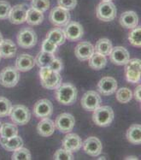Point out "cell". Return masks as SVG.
Here are the masks:
<instances>
[{
	"mask_svg": "<svg viewBox=\"0 0 141 160\" xmlns=\"http://www.w3.org/2000/svg\"><path fill=\"white\" fill-rule=\"evenodd\" d=\"M56 100L59 104L63 105H71L76 101L77 89L70 83H64L56 89Z\"/></svg>",
	"mask_w": 141,
	"mask_h": 160,
	"instance_id": "6da1fadb",
	"label": "cell"
},
{
	"mask_svg": "<svg viewBox=\"0 0 141 160\" xmlns=\"http://www.w3.org/2000/svg\"><path fill=\"white\" fill-rule=\"evenodd\" d=\"M40 77L41 85L46 89H56L62 84V77L59 73L51 70L48 67L40 68Z\"/></svg>",
	"mask_w": 141,
	"mask_h": 160,
	"instance_id": "7a4b0ae2",
	"label": "cell"
},
{
	"mask_svg": "<svg viewBox=\"0 0 141 160\" xmlns=\"http://www.w3.org/2000/svg\"><path fill=\"white\" fill-rule=\"evenodd\" d=\"M114 120V111L108 105L99 106L93 111L92 121L99 127H108Z\"/></svg>",
	"mask_w": 141,
	"mask_h": 160,
	"instance_id": "3957f363",
	"label": "cell"
},
{
	"mask_svg": "<svg viewBox=\"0 0 141 160\" xmlns=\"http://www.w3.org/2000/svg\"><path fill=\"white\" fill-rule=\"evenodd\" d=\"M20 73L16 67L8 66L0 72V84L4 88H13L19 82Z\"/></svg>",
	"mask_w": 141,
	"mask_h": 160,
	"instance_id": "277c9868",
	"label": "cell"
},
{
	"mask_svg": "<svg viewBox=\"0 0 141 160\" xmlns=\"http://www.w3.org/2000/svg\"><path fill=\"white\" fill-rule=\"evenodd\" d=\"M9 116L12 122L16 125L27 124L31 118V113L28 108L22 105H17L12 106Z\"/></svg>",
	"mask_w": 141,
	"mask_h": 160,
	"instance_id": "5b68a950",
	"label": "cell"
},
{
	"mask_svg": "<svg viewBox=\"0 0 141 160\" xmlns=\"http://www.w3.org/2000/svg\"><path fill=\"white\" fill-rule=\"evenodd\" d=\"M96 15L103 22H111L116 17V8L114 3L102 1L96 8Z\"/></svg>",
	"mask_w": 141,
	"mask_h": 160,
	"instance_id": "8992f818",
	"label": "cell"
},
{
	"mask_svg": "<svg viewBox=\"0 0 141 160\" xmlns=\"http://www.w3.org/2000/svg\"><path fill=\"white\" fill-rule=\"evenodd\" d=\"M17 44L22 48L29 49L36 45L38 37L34 30L29 28H24L19 31L17 37Z\"/></svg>",
	"mask_w": 141,
	"mask_h": 160,
	"instance_id": "52a82bcc",
	"label": "cell"
},
{
	"mask_svg": "<svg viewBox=\"0 0 141 160\" xmlns=\"http://www.w3.org/2000/svg\"><path fill=\"white\" fill-rule=\"evenodd\" d=\"M51 23L56 27H65L70 21V13L69 10H64L61 7H54L49 15Z\"/></svg>",
	"mask_w": 141,
	"mask_h": 160,
	"instance_id": "ba28073f",
	"label": "cell"
},
{
	"mask_svg": "<svg viewBox=\"0 0 141 160\" xmlns=\"http://www.w3.org/2000/svg\"><path fill=\"white\" fill-rule=\"evenodd\" d=\"M125 67V75L128 82L139 83L140 82V60L139 58L129 59Z\"/></svg>",
	"mask_w": 141,
	"mask_h": 160,
	"instance_id": "9c48e42d",
	"label": "cell"
},
{
	"mask_svg": "<svg viewBox=\"0 0 141 160\" xmlns=\"http://www.w3.org/2000/svg\"><path fill=\"white\" fill-rule=\"evenodd\" d=\"M102 99L100 95L95 91H87L81 98V106L85 111H93L101 105Z\"/></svg>",
	"mask_w": 141,
	"mask_h": 160,
	"instance_id": "30bf717a",
	"label": "cell"
},
{
	"mask_svg": "<svg viewBox=\"0 0 141 160\" xmlns=\"http://www.w3.org/2000/svg\"><path fill=\"white\" fill-rule=\"evenodd\" d=\"M75 124V120L72 115L69 113H62L56 118L55 127L62 133H69L73 130Z\"/></svg>",
	"mask_w": 141,
	"mask_h": 160,
	"instance_id": "8fae6325",
	"label": "cell"
},
{
	"mask_svg": "<svg viewBox=\"0 0 141 160\" xmlns=\"http://www.w3.org/2000/svg\"><path fill=\"white\" fill-rule=\"evenodd\" d=\"M82 147L86 154L92 157H98L102 152L103 146L101 141L99 138L91 136L85 139L84 142H82Z\"/></svg>",
	"mask_w": 141,
	"mask_h": 160,
	"instance_id": "7c38bea8",
	"label": "cell"
},
{
	"mask_svg": "<svg viewBox=\"0 0 141 160\" xmlns=\"http://www.w3.org/2000/svg\"><path fill=\"white\" fill-rule=\"evenodd\" d=\"M52 104H51V102L46 98H43V99L37 101L33 106V113L36 118H40V119L49 118L52 114Z\"/></svg>",
	"mask_w": 141,
	"mask_h": 160,
	"instance_id": "4fadbf2b",
	"label": "cell"
},
{
	"mask_svg": "<svg viewBox=\"0 0 141 160\" xmlns=\"http://www.w3.org/2000/svg\"><path fill=\"white\" fill-rule=\"evenodd\" d=\"M109 59L115 65H125L130 59V54L128 51L122 46L113 47L109 53Z\"/></svg>",
	"mask_w": 141,
	"mask_h": 160,
	"instance_id": "5bb4252c",
	"label": "cell"
},
{
	"mask_svg": "<svg viewBox=\"0 0 141 160\" xmlns=\"http://www.w3.org/2000/svg\"><path fill=\"white\" fill-rule=\"evenodd\" d=\"M27 10H28L27 5L24 4V3L17 4L12 7L10 10L9 17H8L10 19V22L16 24V25H19V24H22L24 22H26Z\"/></svg>",
	"mask_w": 141,
	"mask_h": 160,
	"instance_id": "9a60e30c",
	"label": "cell"
},
{
	"mask_svg": "<svg viewBox=\"0 0 141 160\" xmlns=\"http://www.w3.org/2000/svg\"><path fill=\"white\" fill-rule=\"evenodd\" d=\"M63 33L67 39L70 41H77L82 38L84 34V29L79 22H71L66 25L63 29Z\"/></svg>",
	"mask_w": 141,
	"mask_h": 160,
	"instance_id": "2e32d148",
	"label": "cell"
},
{
	"mask_svg": "<svg viewBox=\"0 0 141 160\" xmlns=\"http://www.w3.org/2000/svg\"><path fill=\"white\" fill-rule=\"evenodd\" d=\"M98 89L101 94L105 96L111 95L115 93L117 89V82L111 76L103 77L98 84Z\"/></svg>",
	"mask_w": 141,
	"mask_h": 160,
	"instance_id": "e0dca14e",
	"label": "cell"
},
{
	"mask_svg": "<svg viewBox=\"0 0 141 160\" xmlns=\"http://www.w3.org/2000/svg\"><path fill=\"white\" fill-rule=\"evenodd\" d=\"M94 52H95L94 46H92V43L87 41L80 42L75 49V54L80 61L88 60Z\"/></svg>",
	"mask_w": 141,
	"mask_h": 160,
	"instance_id": "ac0fdd59",
	"label": "cell"
},
{
	"mask_svg": "<svg viewBox=\"0 0 141 160\" xmlns=\"http://www.w3.org/2000/svg\"><path fill=\"white\" fill-rule=\"evenodd\" d=\"M62 147L71 152H77L82 147L81 139L78 134H68L62 141Z\"/></svg>",
	"mask_w": 141,
	"mask_h": 160,
	"instance_id": "d6986e66",
	"label": "cell"
},
{
	"mask_svg": "<svg viewBox=\"0 0 141 160\" xmlns=\"http://www.w3.org/2000/svg\"><path fill=\"white\" fill-rule=\"evenodd\" d=\"M35 65V59L29 54H21L16 60V68L18 71L27 72Z\"/></svg>",
	"mask_w": 141,
	"mask_h": 160,
	"instance_id": "ffe728a7",
	"label": "cell"
},
{
	"mask_svg": "<svg viewBox=\"0 0 141 160\" xmlns=\"http://www.w3.org/2000/svg\"><path fill=\"white\" fill-rule=\"evenodd\" d=\"M120 24L128 29H133L139 25L138 15L134 11H125L120 17Z\"/></svg>",
	"mask_w": 141,
	"mask_h": 160,
	"instance_id": "44dd1931",
	"label": "cell"
},
{
	"mask_svg": "<svg viewBox=\"0 0 141 160\" xmlns=\"http://www.w3.org/2000/svg\"><path fill=\"white\" fill-rule=\"evenodd\" d=\"M55 122L49 118H44L37 126L38 134L43 137H49L55 132Z\"/></svg>",
	"mask_w": 141,
	"mask_h": 160,
	"instance_id": "7402d4cb",
	"label": "cell"
},
{
	"mask_svg": "<svg viewBox=\"0 0 141 160\" xmlns=\"http://www.w3.org/2000/svg\"><path fill=\"white\" fill-rule=\"evenodd\" d=\"M0 144L8 152H14L23 146L22 139L20 136H14L11 138H0Z\"/></svg>",
	"mask_w": 141,
	"mask_h": 160,
	"instance_id": "603a6c76",
	"label": "cell"
},
{
	"mask_svg": "<svg viewBox=\"0 0 141 160\" xmlns=\"http://www.w3.org/2000/svg\"><path fill=\"white\" fill-rule=\"evenodd\" d=\"M16 44L11 39H3L0 44V55L3 58H11L17 53Z\"/></svg>",
	"mask_w": 141,
	"mask_h": 160,
	"instance_id": "cb8c5ba5",
	"label": "cell"
},
{
	"mask_svg": "<svg viewBox=\"0 0 141 160\" xmlns=\"http://www.w3.org/2000/svg\"><path fill=\"white\" fill-rule=\"evenodd\" d=\"M126 137L130 143L139 145L141 143V126L139 124H134L130 126L127 131Z\"/></svg>",
	"mask_w": 141,
	"mask_h": 160,
	"instance_id": "d4e9b609",
	"label": "cell"
},
{
	"mask_svg": "<svg viewBox=\"0 0 141 160\" xmlns=\"http://www.w3.org/2000/svg\"><path fill=\"white\" fill-rule=\"evenodd\" d=\"M43 21H44L43 12H40L39 10L33 9V7H31L27 10L26 17V22L27 24H29L31 26H37V25L41 24Z\"/></svg>",
	"mask_w": 141,
	"mask_h": 160,
	"instance_id": "484cf974",
	"label": "cell"
},
{
	"mask_svg": "<svg viewBox=\"0 0 141 160\" xmlns=\"http://www.w3.org/2000/svg\"><path fill=\"white\" fill-rule=\"evenodd\" d=\"M88 60L89 66L92 69H95V70H100V69H104L107 64L106 56L102 55L99 52L93 53Z\"/></svg>",
	"mask_w": 141,
	"mask_h": 160,
	"instance_id": "4316f807",
	"label": "cell"
},
{
	"mask_svg": "<svg viewBox=\"0 0 141 160\" xmlns=\"http://www.w3.org/2000/svg\"><path fill=\"white\" fill-rule=\"evenodd\" d=\"M112 48L113 46L111 41L109 39L103 38L97 41L94 50L96 51V52H99L104 56H108L111 52Z\"/></svg>",
	"mask_w": 141,
	"mask_h": 160,
	"instance_id": "83f0119b",
	"label": "cell"
},
{
	"mask_svg": "<svg viewBox=\"0 0 141 160\" xmlns=\"http://www.w3.org/2000/svg\"><path fill=\"white\" fill-rule=\"evenodd\" d=\"M46 39L51 40L56 46H61L65 42L66 37L63 33V30L60 28H54L48 32L46 35Z\"/></svg>",
	"mask_w": 141,
	"mask_h": 160,
	"instance_id": "f1b7e54d",
	"label": "cell"
},
{
	"mask_svg": "<svg viewBox=\"0 0 141 160\" xmlns=\"http://www.w3.org/2000/svg\"><path fill=\"white\" fill-rule=\"evenodd\" d=\"M55 58V57L52 53L45 52H40L38 55H37L36 58H35V63L37 65L42 68V67H48L51 62L53 59Z\"/></svg>",
	"mask_w": 141,
	"mask_h": 160,
	"instance_id": "f546056e",
	"label": "cell"
},
{
	"mask_svg": "<svg viewBox=\"0 0 141 160\" xmlns=\"http://www.w3.org/2000/svg\"><path fill=\"white\" fill-rule=\"evenodd\" d=\"M0 134H1V137L3 138L14 137L18 135V128L15 124L5 122L2 124Z\"/></svg>",
	"mask_w": 141,
	"mask_h": 160,
	"instance_id": "4dcf8cb0",
	"label": "cell"
},
{
	"mask_svg": "<svg viewBox=\"0 0 141 160\" xmlns=\"http://www.w3.org/2000/svg\"><path fill=\"white\" fill-rule=\"evenodd\" d=\"M116 99L121 104H126L130 101L133 98V92L127 88H121L116 91Z\"/></svg>",
	"mask_w": 141,
	"mask_h": 160,
	"instance_id": "1f68e13d",
	"label": "cell"
},
{
	"mask_svg": "<svg viewBox=\"0 0 141 160\" xmlns=\"http://www.w3.org/2000/svg\"><path fill=\"white\" fill-rule=\"evenodd\" d=\"M140 35H141V28L140 26H137L134 28H133L131 32L128 34V40L131 43L132 46H136V47H140L141 41H140Z\"/></svg>",
	"mask_w": 141,
	"mask_h": 160,
	"instance_id": "d6a6232c",
	"label": "cell"
},
{
	"mask_svg": "<svg viewBox=\"0 0 141 160\" xmlns=\"http://www.w3.org/2000/svg\"><path fill=\"white\" fill-rule=\"evenodd\" d=\"M32 158L31 153L28 149L24 148V147H20L17 150L14 151L11 159L13 160H30Z\"/></svg>",
	"mask_w": 141,
	"mask_h": 160,
	"instance_id": "836d02e7",
	"label": "cell"
},
{
	"mask_svg": "<svg viewBox=\"0 0 141 160\" xmlns=\"http://www.w3.org/2000/svg\"><path fill=\"white\" fill-rule=\"evenodd\" d=\"M11 108L12 105L8 98L0 97V118H4L9 116Z\"/></svg>",
	"mask_w": 141,
	"mask_h": 160,
	"instance_id": "e575fe53",
	"label": "cell"
},
{
	"mask_svg": "<svg viewBox=\"0 0 141 160\" xmlns=\"http://www.w3.org/2000/svg\"><path fill=\"white\" fill-rule=\"evenodd\" d=\"M53 158L56 160H73L74 156L71 152L66 150L64 148H60L56 150L53 156Z\"/></svg>",
	"mask_w": 141,
	"mask_h": 160,
	"instance_id": "d590c367",
	"label": "cell"
},
{
	"mask_svg": "<svg viewBox=\"0 0 141 160\" xmlns=\"http://www.w3.org/2000/svg\"><path fill=\"white\" fill-rule=\"evenodd\" d=\"M49 0H32L31 5L33 9L39 10L40 12H45L50 8Z\"/></svg>",
	"mask_w": 141,
	"mask_h": 160,
	"instance_id": "8d00e7d4",
	"label": "cell"
},
{
	"mask_svg": "<svg viewBox=\"0 0 141 160\" xmlns=\"http://www.w3.org/2000/svg\"><path fill=\"white\" fill-rule=\"evenodd\" d=\"M11 5L7 1H0V20H4L9 17Z\"/></svg>",
	"mask_w": 141,
	"mask_h": 160,
	"instance_id": "74e56055",
	"label": "cell"
},
{
	"mask_svg": "<svg viewBox=\"0 0 141 160\" xmlns=\"http://www.w3.org/2000/svg\"><path fill=\"white\" fill-rule=\"evenodd\" d=\"M41 47H42L43 52L48 53H52V54L56 52V49H57V46H56V44L48 39H44Z\"/></svg>",
	"mask_w": 141,
	"mask_h": 160,
	"instance_id": "f35d334b",
	"label": "cell"
},
{
	"mask_svg": "<svg viewBox=\"0 0 141 160\" xmlns=\"http://www.w3.org/2000/svg\"><path fill=\"white\" fill-rule=\"evenodd\" d=\"M58 6L67 10H74L77 4V0H57Z\"/></svg>",
	"mask_w": 141,
	"mask_h": 160,
	"instance_id": "ab89813d",
	"label": "cell"
},
{
	"mask_svg": "<svg viewBox=\"0 0 141 160\" xmlns=\"http://www.w3.org/2000/svg\"><path fill=\"white\" fill-rule=\"evenodd\" d=\"M48 68H49L51 70H52L54 72H58L59 73L61 70L63 68V64H62V60L59 58H55L53 59L52 61L51 62V63L48 66Z\"/></svg>",
	"mask_w": 141,
	"mask_h": 160,
	"instance_id": "60d3db41",
	"label": "cell"
},
{
	"mask_svg": "<svg viewBox=\"0 0 141 160\" xmlns=\"http://www.w3.org/2000/svg\"><path fill=\"white\" fill-rule=\"evenodd\" d=\"M140 85H139L134 91V98L138 102H140L141 96H140Z\"/></svg>",
	"mask_w": 141,
	"mask_h": 160,
	"instance_id": "b9f144b4",
	"label": "cell"
},
{
	"mask_svg": "<svg viewBox=\"0 0 141 160\" xmlns=\"http://www.w3.org/2000/svg\"><path fill=\"white\" fill-rule=\"evenodd\" d=\"M125 159H137V158L135 156H129V157H127Z\"/></svg>",
	"mask_w": 141,
	"mask_h": 160,
	"instance_id": "7bdbcfd3",
	"label": "cell"
},
{
	"mask_svg": "<svg viewBox=\"0 0 141 160\" xmlns=\"http://www.w3.org/2000/svg\"><path fill=\"white\" fill-rule=\"evenodd\" d=\"M3 35H2V33H1V32H0V44L3 42Z\"/></svg>",
	"mask_w": 141,
	"mask_h": 160,
	"instance_id": "ee69618b",
	"label": "cell"
},
{
	"mask_svg": "<svg viewBox=\"0 0 141 160\" xmlns=\"http://www.w3.org/2000/svg\"><path fill=\"white\" fill-rule=\"evenodd\" d=\"M2 124H3V123H2V122H1V121H0V131H1V128H2Z\"/></svg>",
	"mask_w": 141,
	"mask_h": 160,
	"instance_id": "f6af8a7d",
	"label": "cell"
},
{
	"mask_svg": "<svg viewBox=\"0 0 141 160\" xmlns=\"http://www.w3.org/2000/svg\"><path fill=\"white\" fill-rule=\"evenodd\" d=\"M102 1H105V2H110L111 0H102Z\"/></svg>",
	"mask_w": 141,
	"mask_h": 160,
	"instance_id": "bcb514c9",
	"label": "cell"
},
{
	"mask_svg": "<svg viewBox=\"0 0 141 160\" xmlns=\"http://www.w3.org/2000/svg\"><path fill=\"white\" fill-rule=\"evenodd\" d=\"M1 58H2V57H1V55H0V61H1Z\"/></svg>",
	"mask_w": 141,
	"mask_h": 160,
	"instance_id": "7dc6e473",
	"label": "cell"
}]
</instances>
